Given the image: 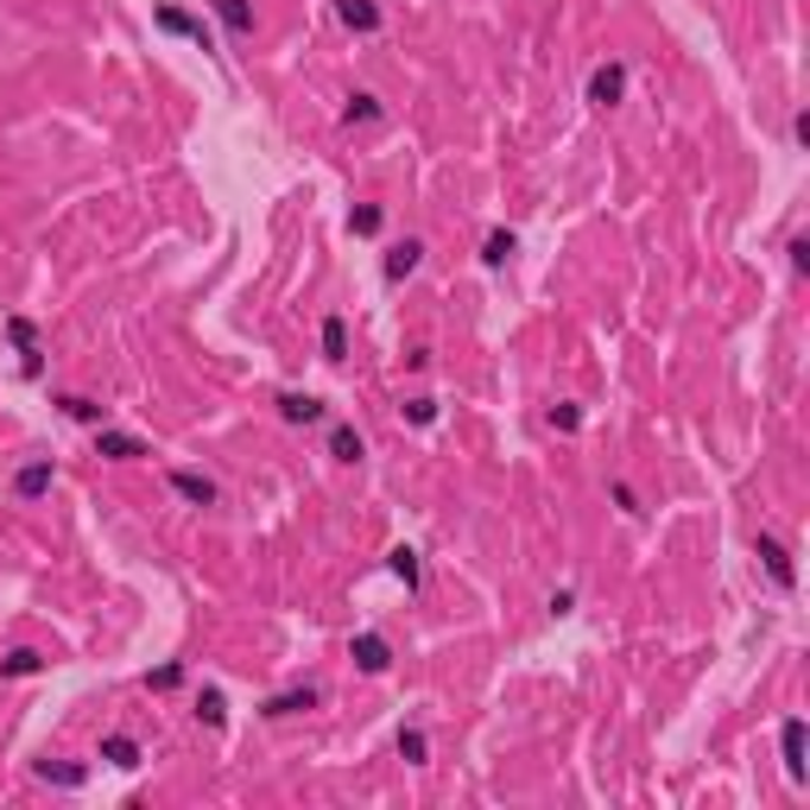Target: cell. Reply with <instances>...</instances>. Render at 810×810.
<instances>
[{
    "label": "cell",
    "mask_w": 810,
    "mask_h": 810,
    "mask_svg": "<svg viewBox=\"0 0 810 810\" xmlns=\"http://www.w3.org/2000/svg\"><path fill=\"white\" fill-rule=\"evenodd\" d=\"M165 488H172L184 506H222V488H216V475H202V469H172Z\"/></svg>",
    "instance_id": "7c38bea8"
},
{
    "label": "cell",
    "mask_w": 810,
    "mask_h": 810,
    "mask_svg": "<svg viewBox=\"0 0 810 810\" xmlns=\"http://www.w3.org/2000/svg\"><path fill=\"white\" fill-rule=\"evenodd\" d=\"M96 759L101 766H114V773H140V766H146V747H140L127 729H108L101 734V747H96Z\"/></svg>",
    "instance_id": "4fadbf2b"
},
{
    "label": "cell",
    "mask_w": 810,
    "mask_h": 810,
    "mask_svg": "<svg viewBox=\"0 0 810 810\" xmlns=\"http://www.w3.org/2000/svg\"><path fill=\"white\" fill-rule=\"evenodd\" d=\"M785 266H791V278L810 273V234H791V241H785Z\"/></svg>",
    "instance_id": "4dcf8cb0"
},
{
    "label": "cell",
    "mask_w": 810,
    "mask_h": 810,
    "mask_svg": "<svg viewBox=\"0 0 810 810\" xmlns=\"http://www.w3.org/2000/svg\"><path fill=\"white\" fill-rule=\"evenodd\" d=\"M582 425H589V412H582L577 399H551V405H545V430H557V437H577Z\"/></svg>",
    "instance_id": "cb8c5ba5"
},
{
    "label": "cell",
    "mask_w": 810,
    "mask_h": 810,
    "mask_svg": "<svg viewBox=\"0 0 810 810\" xmlns=\"http://www.w3.org/2000/svg\"><path fill=\"white\" fill-rule=\"evenodd\" d=\"M791 146H810V114H804V108L791 114Z\"/></svg>",
    "instance_id": "e575fe53"
},
{
    "label": "cell",
    "mask_w": 810,
    "mask_h": 810,
    "mask_svg": "<svg viewBox=\"0 0 810 810\" xmlns=\"http://www.w3.org/2000/svg\"><path fill=\"white\" fill-rule=\"evenodd\" d=\"M317 342H324V361H329V368H342V361H349V317H342V310H324Z\"/></svg>",
    "instance_id": "ac0fdd59"
},
{
    "label": "cell",
    "mask_w": 810,
    "mask_h": 810,
    "mask_svg": "<svg viewBox=\"0 0 810 810\" xmlns=\"http://www.w3.org/2000/svg\"><path fill=\"white\" fill-rule=\"evenodd\" d=\"M45 785H57V791H76V785H89V766H76V759H39L32 766Z\"/></svg>",
    "instance_id": "7402d4cb"
},
{
    "label": "cell",
    "mask_w": 810,
    "mask_h": 810,
    "mask_svg": "<svg viewBox=\"0 0 810 810\" xmlns=\"http://www.w3.org/2000/svg\"><path fill=\"white\" fill-rule=\"evenodd\" d=\"M393 747H399L405 766H430V734L425 729H399V741H393Z\"/></svg>",
    "instance_id": "f1b7e54d"
},
{
    "label": "cell",
    "mask_w": 810,
    "mask_h": 810,
    "mask_svg": "<svg viewBox=\"0 0 810 810\" xmlns=\"http://www.w3.org/2000/svg\"><path fill=\"white\" fill-rule=\"evenodd\" d=\"M317 703H324L317 683H292V690H273V697L260 703V722H292V715H310Z\"/></svg>",
    "instance_id": "8992f818"
},
{
    "label": "cell",
    "mask_w": 810,
    "mask_h": 810,
    "mask_svg": "<svg viewBox=\"0 0 810 810\" xmlns=\"http://www.w3.org/2000/svg\"><path fill=\"white\" fill-rule=\"evenodd\" d=\"M804 741H810L804 715H785L779 722V759H785V779L791 785H804Z\"/></svg>",
    "instance_id": "5bb4252c"
},
{
    "label": "cell",
    "mask_w": 810,
    "mask_h": 810,
    "mask_svg": "<svg viewBox=\"0 0 810 810\" xmlns=\"http://www.w3.org/2000/svg\"><path fill=\"white\" fill-rule=\"evenodd\" d=\"M190 715H197V722H202L209 734H222V729H228V697L216 690V683H202L197 703H190Z\"/></svg>",
    "instance_id": "44dd1931"
},
{
    "label": "cell",
    "mask_w": 810,
    "mask_h": 810,
    "mask_svg": "<svg viewBox=\"0 0 810 810\" xmlns=\"http://www.w3.org/2000/svg\"><path fill=\"white\" fill-rule=\"evenodd\" d=\"M437 412H444L437 393H405V399H399V418H405V425H418V430L437 425Z\"/></svg>",
    "instance_id": "d4e9b609"
},
{
    "label": "cell",
    "mask_w": 810,
    "mask_h": 810,
    "mask_svg": "<svg viewBox=\"0 0 810 810\" xmlns=\"http://www.w3.org/2000/svg\"><path fill=\"white\" fill-rule=\"evenodd\" d=\"M184 678H190V665H184V658H172V665L146 671V690H152V697H172V690H184Z\"/></svg>",
    "instance_id": "83f0119b"
},
{
    "label": "cell",
    "mask_w": 810,
    "mask_h": 810,
    "mask_svg": "<svg viewBox=\"0 0 810 810\" xmlns=\"http://www.w3.org/2000/svg\"><path fill=\"white\" fill-rule=\"evenodd\" d=\"M608 501H614V513H627V519H639V513H646V501H639V488H633V481H608Z\"/></svg>",
    "instance_id": "f546056e"
},
{
    "label": "cell",
    "mask_w": 810,
    "mask_h": 810,
    "mask_svg": "<svg viewBox=\"0 0 810 810\" xmlns=\"http://www.w3.org/2000/svg\"><path fill=\"white\" fill-rule=\"evenodd\" d=\"M754 557H759V570H766V582H773L779 595H791V589H798V563H791V545H785V538L759 532V538H754Z\"/></svg>",
    "instance_id": "3957f363"
},
{
    "label": "cell",
    "mask_w": 810,
    "mask_h": 810,
    "mask_svg": "<svg viewBox=\"0 0 810 810\" xmlns=\"http://www.w3.org/2000/svg\"><path fill=\"white\" fill-rule=\"evenodd\" d=\"M349 658H354L361 678H386V671H393V646H386V633H374V627L349 639Z\"/></svg>",
    "instance_id": "30bf717a"
},
{
    "label": "cell",
    "mask_w": 810,
    "mask_h": 810,
    "mask_svg": "<svg viewBox=\"0 0 810 810\" xmlns=\"http://www.w3.org/2000/svg\"><path fill=\"white\" fill-rule=\"evenodd\" d=\"M51 488H57V462L51 456H25L13 469V501H45Z\"/></svg>",
    "instance_id": "8fae6325"
},
{
    "label": "cell",
    "mask_w": 810,
    "mask_h": 810,
    "mask_svg": "<svg viewBox=\"0 0 810 810\" xmlns=\"http://www.w3.org/2000/svg\"><path fill=\"white\" fill-rule=\"evenodd\" d=\"M324 456L336 462V469H361L368 462V437L349 425V418H329V430H324Z\"/></svg>",
    "instance_id": "5b68a950"
},
{
    "label": "cell",
    "mask_w": 810,
    "mask_h": 810,
    "mask_svg": "<svg viewBox=\"0 0 810 810\" xmlns=\"http://www.w3.org/2000/svg\"><path fill=\"white\" fill-rule=\"evenodd\" d=\"M273 412L278 425H329V399L324 393H298V386H285V393H273Z\"/></svg>",
    "instance_id": "277c9868"
},
{
    "label": "cell",
    "mask_w": 810,
    "mask_h": 810,
    "mask_svg": "<svg viewBox=\"0 0 810 810\" xmlns=\"http://www.w3.org/2000/svg\"><path fill=\"white\" fill-rule=\"evenodd\" d=\"M425 266V241L418 234H405V241H386V253H380V278L386 285H405V278Z\"/></svg>",
    "instance_id": "9c48e42d"
},
{
    "label": "cell",
    "mask_w": 810,
    "mask_h": 810,
    "mask_svg": "<svg viewBox=\"0 0 810 810\" xmlns=\"http://www.w3.org/2000/svg\"><path fill=\"white\" fill-rule=\"evenodd\" d=\"M0 336L13 342V354H32V349H45V342H39V324H32V317H0Z\"/></svg>",
    "instance_id": "4316f807"
},
{
    "label": "cell",
    "mask_w": 810,
    "mask_h": 810,
    "mask_svg": "<svg viewBox=\"0 0 810 810\" xmlns=\"http://www.w3.org/2000/svg\"><path fill=\"white\" fill-rule=\"evenodd\" d=\"M627 83H633L627 64H621V57H602V64L589 70V83H582V101H589L595 114H614V108L627 101Z\"/></svg>",
    "instance_id": "6da1fadb"
},
{
    "label": "cell",
    "mask_w": 810,
    "mask_h": 810,
    "mask_svg": "<svg viewBox=\"0 0 810 810\" xmlns=\"http://www.w3.org/2000/svg\"><path fill=\"white\" fill-rule=\"evenodd\" d=\"M545 608H551L557 621H563V614H577V589H570V582H563V589H551V595H545Z\"/></svg>",
    "instance_id": "1f68e13d"
},
{
    "label": "cell",
    "mask_w": 810,
    "mask_h": 810,
    "mask_svg": "<svg viewBox=\"0 0 810 810\" xmlns=\"http://www.w3.org/2000/svg\"><path fill=\"white\" fill-rule=\"evenodd\" d=\"M152 25H158L165 39H190L197 51H216V32H209V25L197 20V13H184L177 0H158V7H152Z\"/></svg>",
    "instance_id": "7a4b0ae2"
},
{
    "label": "cell",
    "mask_w": 810,
    "mask_h": 810,
    "mask_svg": "<svg viewBox=\"0 0 810 810\" xmlns=\"http://www.w3.org/2000/svg\"><path fill=\"white\" fill-rule=\"evenodd\" d=\"M96 456L101 462H146L152 444L140 430H114V425H96Z\"/></svg>",
    "instance_id": "ba28073f"
},
{
    "label": "cell",
    "mask_w": 810,
    "mask_h": 810,
    "mask_svg": "<svg viewBox=\"0 0 810 810\" xmlns=\"http://www.w3.org/2000/svg\"><path fill=\"white\" fill-rule=\"evenodd\" d=\"M380 228H386V202H354V209H349V234H354V241H374Z\"/></svg>",
    "instance_id": "484cf974"
},
{
    "label": "cell",
    "mask_w": 810,
    "mask_h": 810,
    "mask_svg": "<svg viewBox=\"0 0 810 810\" xmlns=\"http://www.w3.org/2000/svg\"><path fill=\"white\" fill-rule=\"evenodd\" d=\"M20 380H45V349L20 354Z\"/></svg>",
    "instance_id": "836d02e7"
},
{
    "label": "cell",
    "mask_w": 810,
    "mask_h": 810,
    "mask_svg": "<svg viewBox=\"0 0 810 810\" xmlns=\"http://www.w3.org/2000/svg\"><path fill=\"white\" fill-rule=\"evenodd\" d=\"M45 671H51V653H45V646H7V653H0V678H7V683L45 678Z\"/></svg>",
    "instance_id": "9a60e30c"
},
{
    "label": "cell",
    "mask_w": 810,
    "mask_h": 810,
    "mask_svg": "<svg viewBox=\"0 0 810 810\" xmlns=\"http://www.w3.org/2000/svg\"><path fill=\"white\" fill-rule=\"evenodd\" d=\"M51 405L70 418V425H83V430H96V425H108V405L101 399H89V393H51Z\"/></svg>",
    "instance_id": "e0dca14e"
},
{
    "label": "cell",
    "mask_w": 810,
    "mask_h": 810,
    "mask_svg": "<svg viewBox=\"0 0 810 810\" xmlns=\"http://www.w3.org/2000/svg\"><path fill=\"white\" fill-rule=\"evenodd\" d=\"M399 368H405V374H430V349H425V342H412V349L399 354Z\"/></svg>",
    "instance_id": "d6a6232c"
},
{
    "label": "cell",
    "mask_w": 810,
    "mask_h": 810,
    "mask_svg": "<svg viewBox=\"0 0 810 810\" xmlns=\"http://www.w3.org/2000/svg\"><path fill=\"white\" fill-rule=\"evenodd\" d=\"M202 7L222 20L228 39H253V32H260V13H253V0H202Z\"/></svg>",
    "instance_id": "2e32d148"
},
{
    "label": "cell",
    "mask_w": 810,
    "mask_h": 810,
    "mask_svg": "<svg viewBox=\"0 0 810 810\" xmlns=\"http://www.w3.org/2000/svg\"><path fill=\"white\" fill-rule=\"evenodd\" d=\"M329 13H336V25L354 32V39H380V25H386V7H380V0H329Z\"/></svg>",
    "instance_id": "52a82bcc"
},
{
    "label": "cell",
    "mask_w": 810,
    "mask_h": 810,
    "mask_svg": "<svg viewBox=\"0 0 810 810\" xmlns=\"http://www.w3.org/2000/svg\"><path fill=\"white\" fill-rule=\"evenodd\" d=\"M386 577L405 582V595H418L425 589V563H418V545H393L386 551Z\"/></svg>",
    "instance_id": "d6986e66"
},
{
    "label": "cell",
    "mask_w": 810,
    "mask_h": 810,
    "mask_svg": "<svg viewBox=\"0 0 810 810\" xmlns=\"http://www.w3.org/2000/svg\"><path fill=\"white\" fill-rule=\"evenodd\" d=\"M386 121V101L374 96V89H354L349 101H342V127H380Z\"/></svg>",
    "instance_id": "ffe728a7"
},
{
    "label": "cell",
    "mask_w": 810,
    "mask_h": 810,
    "mask_svg": "<svg viewBox=\"0 0 810 810\" xmlns=\"http://www.w3.org/2000/svg\"><path fill=\"white\" fill-rule=\"evenodd\" d=\"M513 253H519V234H513V228H488V241H481V266H488V273H501Z\"/></svg>",
    "instance_id": "603a6c76"
}]
</instances>
